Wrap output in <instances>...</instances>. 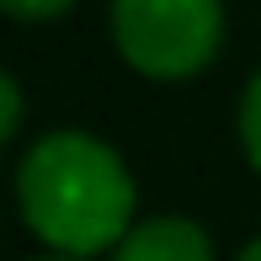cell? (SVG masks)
Instances as JSON below:
<instances>
[{"mask_svg": "<svg viewBox=\"0 0 261 261\" xmlns=\"http://www.w3.org/2000/svg\"><path fill=\"white\" fill-rule=\"evenodd\" d=\"M16 203L27 229L64 256L112 251L134 219V176L112 144L75 128L43 134L16 165Z\"/></svg>", "mask_w": 261, "mask_h": 261, "instance_id": "1", "label": "cell"}, {"mask_svg": "<svg viewBox=\"0 0 261 261\" xmlns=\"http://www.w3.org/2000/svg\"><path fill=\"white\" fill-rule=\"evenodd\" d=\"M112 43L139 75L187 80L224 43L219 0H112Z\"/></svg>", "mask_w": 261, "mask_h": 261, "instance_id": "2", "label": "cell"}, {"mask_svg": "<svg viewBox=\"0 0 261 261\" xmlns=\"http://www.w3.org/2000/svg\"><path fill=\"white\" fill-rule=\"evenodd\" d=\"M112 261H213V240L197 219L171 213V219L134 224L112 245Z\"/></svg>", "mask_w": 261, "mask_h": 261, "instance_id": "3", "label": "cell"}, {"mask_svg": "<svg viewBox=\"0 0 261 261\" xmlns=\"http://www.w3.org/2000/svg\"><path fill=\"white\" fill-rule=\"evenodd\" d=\"M240 144H245V160L261 171V69L251 75V86L240 96Z\"/></svg>", "mask_w": 261, "mask_h": 261, "instance_id": "4", "label": "cell"}, {"mask_svg": "<svg viewBox=\"0 0 261 261\" xmlns=\"http://www.w3.org/2000/svg\"><path fill=\"white\" fill-rule=\"evenodd\" d=\"M75 0H6V11L16 21H59Z\"/></svg>", "mask_w": 261, "mask_h": 261, "instance_id": "5", "label": "cell"}, {"mask_svg": "<svg viewBox=\"0 0 261 261\" xmlns=\"http://www.w3.org/2000/svg\"><path fill=\"white\" fill-rule=\"evenodd\" d=\"M0 101H6V139H16V128H21V86L6 75V86H0Z\"/></svg>", "mask_w": 261, "mask_h": 261, "instance_id": "6", "label": "cell"}, {"mask_svg": "<svg viewBox=\"0 0 261 261\" xmlns=\"http://www.w3.org/2000/svg\"><path fill=\"white\" fill-rule=\"evenodd\" d=\"M234 261H261V240H251V245H245V251L234 256Z\"/></svg>", "mask_w": 261, "mask_h": 261, "instance_id": "7", "label": "cell"}, {"mask_svg": "<svg viewBox=\"0 0 261 261\" xmlns=\"http://www.w3.org/2000/svg\"><path fill=\"white\" fill-rule=\"evenodd\" d=\"M43 261H86V256H64V251H59V256H43Z\"/></svg>", "mask_w": 261, "mask_h": 261, "instance_id": "8", "label": "cell"}]
</instances>
